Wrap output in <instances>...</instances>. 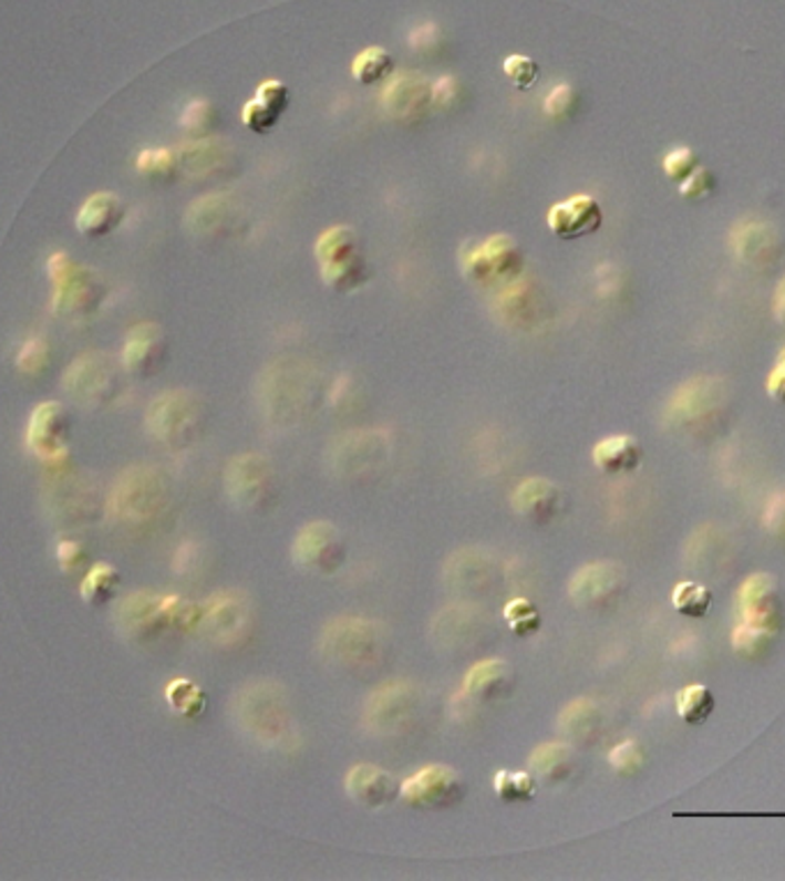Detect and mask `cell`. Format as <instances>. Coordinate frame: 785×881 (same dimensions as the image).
I'll use <instances>...</instances> for the list:
<instances>
[{
	"instance_id": "cell-22",
	"label": "cell",
	"mask_w": 785,
	"mask_h": 881,
	"mask_svg": "<svg viewBox=\"0 0 785 881\" xmlns=\"http://www.w3.org/2000/svg\"><path fill=\"white\" fill-rule=\"evenodd\" d=\"M249 624V608L242 594L219 592L203 605L200 626L219 642H236Z\"/></svg>"
},
{
	"instance_id": "cell-49",
	"label": "cell",
	"mask_w": 785,
	"mask_h": 881,
	"mask_svg": "<svg viewBox=\"0 0 785 881\" xmlns=\"http://www.w3.org/2000/svg\"><path fill=\"white\" fill-rule=\"evenodd\" d=\"M55 560H58V564H61L63 571H68V573L76 571L85 560L83 546L76 541H61L55 548Z\"/></svg>"
},
{
	"instance_id": "cell-47",
	"label": "cell",
	"mask_w": 785,
	"mask_h": 881,
	"mask_svg": "<svg viewBox=\"0 0 785 881\" xmlns=\"http://www.w3.org/2000/svg\"><path fill=\"white\" fill-rule=\"evenodd\" d=\"M178 166V157L168 148H145L136 157V168L145 175H166Z\"/></svg>"
},
{
	"instance_id": "cell-32",
	"label": "cell",
	"mask_w": 785,
	"mask_h": 881,
	"mask_svg": "<svg viewBox=\"0 0 785 881\" xmlns=\"http://www.w3.org/2000/svg\"><path fill=\"white\" fill-rule=\"evenodd\" d=\"M530 774L546 785L567 782L576 774V757L571 746L565 742H548L537 746L530 755Z\"/></svg>"
},
{
	"instance_id": "cell-16",
	"label": "cell",
	"mask_w": 785,
	"mask_h": 881,
	"mask_svg": "<svg viewBox=\"0 0 785 881\" xmlns=\"http://www.w3.org/2000/svg\"><path fill=\"white\" fill-rule=\"evenodd\" d=\"M240 718L258 739H279L286 732V699L275 684H256L240 699Z\"/></svg>"
},
{
	"instance_id": "cell-44",
	"label": "cell",
	"mask_w": 785,
	"mask_h": 881,
	"mask_svg": "<svg viewBox=\"0 0 785 881\" xmlns=\"http://www.w3.org/2000/svg\"><path fill=\"white\" fill-rule=\"evenodd\" d=\"M698 166H701V157H698L691 148H686V145H680V148L671 151L663 157L665 178L675 185H682Z\"/></svg>"
},
{
	"instance_id": "cell-23",
	"label": "cell",
	"mask_w": 785,
	"mask_h": 881,
	"mask_svg": "<svg viewBox=\"0 0 785 881\" xmlns=\"http://www.w3.org/2000/svg\"><path fill=\"white\" fill-rule=\"evenodd\" d=\"M512 507L518 516L535 525H548L562 509V490L550 479L530 477L512 493Z\"/></svg>"
},
{
	"instance_id": "cell-30",
	"label": "cell",
	"mask_w": 785,
	"mask_h": 881,
	"mask_svg": "<svg viewBox=\"0 0 785 881\" xmlns=\"http://www.w3.org/2000/svg\"><path fill=\"white\" fill-rule=\"evenodd\" d=\"M592 460L603 475H629L643 463V449L631 435H610L599 439Z\"/></svg>"
},
{
	"instance_id": "cell-45",
	"label": "cell",
	"mask_w": 785,
	"mask_h": 881,
	"mask_svg": "<svg viewBox=\"0 0 785 881\" xmlns=\"http://www.w3.org/2000/svg\"><path fill=\"white\" fill-rule=\"evenodd\" d=\"M769 638L772 635H767V633H763V631H758V629H753V626H748V624H740L735 631H733V635H731V640H733V650L740 654V656H744V659H761L765 652H767V642H769Z\"/></svg>"
},
{
	"instance_id": "cell-40",
	"label": "cell",
	"mask_w": 785,
	"mask_h": 881,
	"mask_svg": "<svg viewBox=\"0 0 785 881\" xmlns=\"http://www.w3.org/2000/svg\"><path fill=\"white\" fill-rule=\"evenodd\" d=\"M503 616L507 620L509 629L516 635H523V638L533 635V633H537L541 629V614L535 608V603H530L528 599H512L505 605Z\"/></svg>"
},
{
	"instance_id": "cell-5",
	"label": "cell",
	"mask_w": 785,
	"mask_h": 881,
	"mask_svg": "<svg viewBox=\"0 0 785 881\" xmlns=\"http://www.w3.org/2000/svg\"><path fill=\"white\" fill-rule=\"evenodd\" d=\"M316 260L323 281L339 290H355L366 279V262L353 228L332 226L316 242Z\"/></svg>"
},
{
	"instance_id": "cell-28",
	"label": "cell",
	"mask_w": 785,
	"mask_h": 881,
	"mask_svg": "<svg viewBox=\"0 0 785 881\" xmlns=\"http://www.w3.org/2000/svg\"><path fill=\"white\" fill-rule=\"evenodd\" d=\"M125 215L123 200L113 191H97L83 200L76 213V228L85 238H102L121 226Z\"/></svg>"
},
{
	"instance_id": "cell-21",
	"label": "cell",
	"mask_w": 785,
	"mask_h": 881,
	"mask_svg": "<svg viewBox=\"0 0 785 881\" xmlns=\"http://www.w3.org/2000/svg\"><path fill=\"white\" fill-rule=\"evenodd\" d=\"M166 357V336L164 330L155 322H141L134 325L123 345V366L138 375V377H151L155 375Z\"/></svg>"
},
{
	"instance_id": "cell-43",
	"label": "cell",
	"mask_w": 785,
	"mask_h": 881,
	"mask_svg": "<svg viewBox=\"0 0 785 881\" xmlns=\"http://www.w3.org/2000/svg\"><path fill=\"white\" fill-rule=\"evenodd\" d=\"M503 72L518 87V91H530V87L539 79V65L533 61V58L520 55V53H512L505 58Z\"/></svg>"
},
{
	"instance_id": "cell-2",
	"label": "cell",
	"mask_w": 785,
	"mask_h": 881,
	"mask_svg": "<svg viewBox=\"0 0 785 881\" xmlns=\"http://www.w3.org/2000/svg\"><path fill=\"white\" fill-rule=\"evenodd\" d=\"M203 608L180 597H159L153 592H134L121 601L115 622L125 635L148 640L171 626L196 629L200 626Z\"/></svg>"
},
{
	"instance_id": "cell-12",
	"label": "cell",
	"mask_w": 785,
	"mask_h": 881,
	"mask_svg": "<svg viewBox=\"0 0 785 881\" xmlns=\"http://www.w3.org/2000/svg\"><path fill=\"white\" fill-rule=\"evenodd\" d=\"M226 493L233 502L247 509L266 507L275 493V475L268 458L258 454L233 458L226 467Z\"/></svg>"
},
{
	"instance_id": "cell-46",
	"label": "cell",
	"mask_w": 785,
	"mask_h": 881,
	"mask_svg": "<svg viewBox=\"0 0 785 881\" xmlns=\"http://www.w3.org/2000/svg\"><path fill=\"white\" fill-rule=\"evenodd\" d=\"M678 191L684 200H705L716 191V178L710 168L698 166L689 178L678 185Z\"/></svg>"
},
{
	"instance_id": "cell-41",
	"label": "cell",
	"mask_w": 785,
	"mask_h": 881,
	"mask_svg": "<svg viewBox=\"0 0 785 881\" xmlns=\"http://www.w3.org/2000/svg\"><path fill=\"white\" fill-rule=\"evenodd\" d=\"M608 761L620 776H636L645 765V750L636 739H627L608 753Z\"/></svg>"
},
{
	"instance_id": "cell-9",
	"label": "cell",
	"mask_w": 785,
	"mask_h": 881,
	"mask_svg": "<svg viewBox=\"0 0 785 881\" xmlns=\"http://www.w3.org/2000/svg\"><path fill=\"white\" fill-rule=\"evenodd\" d=\"M405 804L420 810H450L465 797L463 778L445 765H428L401 782Z\"/></svg>"
},
{
	"instance_id": "cell-17",
	"label": "cell",
	"mask_w": 785,
	"mask_h": 881,
	"mask_svg": "<svg viewBox=\"0 0 785 881\" xmlns=\"http://www.w3.org/2000/svg\"><path fill=\"white\" fill-rule=\"evenodd\" d=\"M496 311L500 313L507 328L518 330V332H533L544 322V318L548 313V304H546L544 292L539 290V286L535 281L518 277L516 281L507 283L500 290Z\"/></svg>"
},
{
	"instance_id": "cell-11",
	"label": "cell",
	"mask_w": 785,
	"mask_h": 881,
	"mask_svg": "<svg viewBox=\"0 0 785 881\" xmlns=\"http://www.w3.org/2000/svg\"><path fill=\"white\" fill-rule=\"evenodd\" d=\"M70 433L68 410L55 401H44L28 419L25 443L44 463H65L70 456Z\"/></svg>"
},
{
	"instance_id": "cell-29",
	"label": "cell",
	"mask_w": 785,
	"mask_h": 881,
	"mask_svg": "<svg viewBox=\"0 0 785 881\" xmlns=\"http://www.w3.org/2000/svg\"><path fill=\"white\" fill-rule=\"evenodd\" d=\"M565 739L576 746H592L603 729V714L590 697H576L558 716Z\"/></svg>"
},
{
	"instance_id": "cell-15",
	"label": "cell",
	"mask_w": 785,
	"mask_h": 881,
	"mask_svg": "<svg viewBox=\"0 0 785 881\" xmlns=\"http://www.w3.org/2000/svg\"><path fill=\"white\" fill-rule=\"evenodd\" d=\"M624 590V571L613 562H592L578 569L569 582V597L576 605L601 610L618 603Z\"/></svg>"
},
{
	"instance_id": "cell-25",
	"label": "cell",
	"mask_w": 785,
	"mask_h": 881,
	"mask_svg": "<svg viewBox=\"0 0 785 881\" xmlns=\"http://www.w3.org/2000/svg\"><path fill=\"white\" fill-rule=\"evenodd\" d=\"M348 797L364 808L378 810L390 806L401 795V782L375 765H358L345 776Z\"/></svg>"
},
{
	"instance_id": "cell-7",
	"label": "cell",
	"mask_w": 785,
	"mask_h": 881,
	"mask_svg": "<svg viewBox=\"0 0 785 881\" xmlns=\"http://www.w3.org/2000/svg\"><path fill=\"white\" fill-rule=\"evenodd\" d=\"M321 650L345 667H371L381 661L383 640L375 624L358 616H341L323 629Z\"/></svg>"
},
{
	"instance_id": "cell-4",
	"label": "cell",
	"mask_w": 785,
	"mask_h": 881,
	"mask_svg": "<svg viewBox=\"0 0 785 881\" xmlns=\"http://www.w3.org/2000/svg\"><path fill=\"white\" fill-rule=\"evenodd\" d=\"M203 426V403L187 390H171L159 394L145 413V428L168 449H185L194 445Z\"/></svg>"
},
{
	"instance_id": "cell-35",
	"label": "cell",
	"mask_w": 785,
	"mask_h": 881,
	"mask_svg": "<svg viewBox=\"0 0 785 881\" xmlns=\"http://www.w3.org/2000/svg\"><path fill=\"white\" fill-rule=\"evenodd\" d=\"M121 573L106 562H97L81 580V599L89 605H104L118 592Z\"/></svg>"
},
{
	"instance_id": "cell-13",
	"label": "cell",
	"mask_w": 785,
	"mask_h": 881,
	"mask_svg": "<svg viewBox=\"0 0 785 881\" xmlns=\"http://www.w3.org/2000/svg\"><path fill=\"white\" fill-rule=\"evenodd\" d=\"M417 688L405 680H392L378 686L366 704V723L373 732L392 734L403 729L417 714Z\"/></svg>"
},
{
	"instance_id": "cell-36",
	"label": "cell",
	"mask_w": 785,
	"mask_h": 881,
	"mask_svg": "<svg viewBox=\"0 0 785 881\" xmlns=\"http://www.w3.org/2000/svg\"><path fill=\"white\" fill-rule=\"evenodd\" d=\"M351 70L355 81L362 85H373L394 74V61L383 46H369L355 55Z\"/></svg>"
},
{
	"instance_id": "cell-39",
	"label": "cell",
	"mask_w": 785,
	"mask_h": 881,
	"mask_svg": "<svg viewBox=\"0 0 785 881\" xmlns=\"http://www.w3.org/2000/svg\"><path fill=\"white\" fill-rule=\"evenodd\" d=\"M493 789H496V797L505 804H523L537 795V778L528 771L503 769L493 778Z\"/></svg>"
},
{
	"instance_id": "cell-1",
	"label": "cell",
	"mask_w": 785,
	"mask_h": 881,
	"mask_svg": "<svg viewBox=\"0 0 785 881\" xmlns=\"http://www.w3.org/2000/svg\"><path fill=\"white\" fill-rule=\"evenodd\" d=\"M168 505V486L159 469L151 465H132L115 479L106 511L113 520L132 527L155 522Z\"/></svg>"
},
{
	"instance_id": "cell-26",
	"label": "cell",
	"mask_w": 785,
	"mask_h": 881,
	"mask_svg": "<svg viewBox=\"0 0 785 881\" xmlns=\"http://www.w3.org/2000/svg\"><path fill=\"white\" fill-rule=\"evenodd\" d=\"M178 166L196 180L215 178L219 173H226L233 164V151L226 141L219 138H198L192 143L180 145L176 151Z\"/></svg>"
},
{
	"instance_id": "cell-38",
	"label": "cell",
	"mask_w": 785,
	"mask_h": 881,
	"mask_svg": "<svg viewBox=\"0 0 785 881\" xmlns=\"http://www.w3.org/2000/svg\"><path fill=\"white\" fill-rule=\"evenodd\" d=\"M166 702L168 707L185 716V718H198L203 712H206V693H203L200 686H196L192 680H173L166 686Z\"/></svg>"
},
{
	"instance_id": "cell-14",
	"label": "cell",
	"mask_w": 785,
	"mask_h": 881,
	"mask_svg": "<svg viewBox=\"0 0 785 881\" xmlns=\"http://www.w3.org/2000/svg\"><path fill=\"white\" fill-rule=\"evenodd\" d=\"M296 562L316 573H334L341 569L345 546L332 522L316 520L304 525L293 543Z\"/></svg>"
},
{
	"instance_id": "cell-19",
	"label": "cell",
	"mask_w": 785,
	"mask_h": 881,
	"mask_svg": "<svg viewBox=\"0 0 785 881\" xmlns=\"http://www.w3.org/2000/svg\"><path fill=\"white\" fill-rule=\"evenodd\" d=\"M548 228L560 240H580L592 235L603 224V210L595 196L578 194L556 203L548 210Z\"/></svg>"
},
{
	"instance_id": "cell-18",
	"label": "cell",
	"mask_w": 785,
	"mask_h": 881,
	"mask_svg": "<svg viewBox=\"0 0 785 881\" xmlns=\"http://www.w3.org/2000/svg\"><path fill=\"white\" fill-rule=\"evenodd\" d=\"M731 247L740 262L748 268L776 266L783 245L776 230L763 219H742L731 230Z\"/></svg>"
},
{
	"instance_id": "cell-42",
	"label": "cell",
	"mask_w": 785,
	"mask_h": 881,
	"mask_svg": "<svg viewBox=\"0 0 785 881\" xmlns=\"http://www.w3.org/2000/svg\"><path fill=\"white\" fill-rule=\"evenodd\" d=\"M49 360H51L49 343L42 336H33L21 345L17 355V369L25 375H40L49 366Z\"/></svg>"
},
{
	"instance_id": "cell-8",
	"label": "cell",
	"mask_w": 785,
	"mask_h": 881,
	"mask_svg": "<svg viewBox=\"0 0 785 881\" xmlns=\"http://www.w3.org/2000/svg\"><path fill=\"white\" fill-rule=\"evenodd\" d=\"M523 268H526V258L509 235H490L463 253L465 274L484 286H507L523 277Z\"/></svg>"
},
{
	"instance_id": "cell-52",
	"label": "cell",
	"mask_w": 785,
	"mask_h": 881,
	"mask_svg": "<svg viewBox=\"0 0 785 881\" xmlns=\"http://www.w3.org/2000/svg\"><path fill=\"white\" fill-rule=\"evenodd\" d=\"M458 93L456 81L452 76H443L433 83V106H450Z\"/></svg>"
},
{
	"instance_id": "cell-50",
	"label": "cell",
	"mask_w": 785,
	"mask_h": 881,
	"mask_svg": "<svg viewBox=\"0 0 785 881\" xmlns=\"http://www.w3.org/2000/svg\"><path fill=\"white\" fill-rule=\"evenodd\" d=\"M210 115H213V106L208 102H192L183 113V125L189 132L206 129L210 123Z\"/></svg>"
},
{
	"instance_id": "cell-33",
	"label": "cell",
	"mask_w": 785,
	"mask_h": 881,
	"mask_svg": "<svg viewBox=\"0 0 785 881\" xmlns=\"http://www.w3.org/2000/svg\"><path fill=\"white\" fill-rule=\"evenodd\" d=\"M719 385L710 377H695L691 383L682 385L671 401V415L680 422H693L707 415L716 405Z\"/></svg>"
},
{
	"instance_id": "cell-27",
	"label": "cell",
	"mask_w": 785,
	"mask_h": 881,
	"mask_svg": "<svg viewBox=\"0 0 785 881\" xmlns=\"http://www.w3.org/2000/svg\"><path fill=\"white\" fill-rule=\"evenodd\" d=\"M288 85L266 81L256 87V97L242 106V123L256 134H270L288 108Z\"/></svg>"
},
{
	"instance_id": "cell-24",
	"label": "cell",
	"mask_w": 785,
	"mask_h": 881,
	"mask_svg": "<svg viewBox=\"0 0 785 881\" xmlns=\"http://www.w3.org/2000/svg\"><path fill=\"white\" fill-rule=\"evenodd\" d=\"M238 203L230 194H206L196 198L185 215V224L196 238H215L228 232L233 224H238Z\"/></svg>"
},
{
	"instance_id": "cell-20",
	"label": "cell",
	"mask_w": 785,
	"mask_h": 881,
	"mask_svg": "<svg viewBox=\"0 0 785 881\" xmlns=\"http://www.w3.org/2000/svg\"><path fill=\"white\" fill-rule=\"evenodd\" d=\"M433 106V83L422 74H396L383 91V108L396 121H417Z\"/></svg>"
},
{
	"instance_id": "cell-37",
	"label": "cell",
	"mask_w": 785,
	"mask_h": 881,
	"mask_svg": "<svg viewBox=\"0 0 785 881\" xmlns=\"http://www.w3.org/2000/svg\"><path fill=\"white\" fill-rule=\"evenodd\" d=\"M712 603H714V597L705 584L693 582V580H684V582L675 584L673 608L680 614L691 616V620H703V616L710 614Z\"/></svg>"
},
{
	"instance_id": "cell-6",
	"label": "cell",
	"mask_w": 785,
	"mask_h": 881,
	"mask_svg": "<svg viewBox=\"0 0 785 881\" xmlns=\"http://www.w3.org/2000/svg\"><path fill=\"white\" fill-rule=\"evenodd\" d=\"M63 387L68 396L83 407L111 405L121 394L118 364L104 352H85L68 366Z\"/></svg>"
},
{
	"instance_id": "cell-34",
	"label": "cell",
	"mask_w": 785,
	"mask_h": 881,
	"mask_svg": "<svg viewBox=\"0 0 785 881\" xmlns=\"http://www.w3.org/2000/svg\"><path fill=\"white\" fill-rule=\"evenodd\" d=\"M675 709L686 725H703L716 709V697L705 684H689L678 693Z\"/></svg>"
},
{
	"instance_id": "cell-48",
	"label": "cell",
	"mask_w": 785,
	"mask_h": 881,
	"mask_svg": "<svg viewBox=\"0 0 785 881\" xmlns=\"http://www.w3.org/2000/svg\"><path fill=\"white\" fill-rule=\"evenodd\" d=\"M576 104V93L571 85H556L554 91L548 93V97L544 100V111L550 117H565Z\"/></svg>"
},
{
	"instance_id": "cell-10",
	"label": "cell",
	"mask_w": 785,
	"mask_h": 881,
	"mask_svg": "<svg viewBox=\"0 0 785 881\" xmlns=\"http://www.w3.org/2000/svg\"><path fill=\"white\" fill-rule=\"evenodd\" d=\"M737 605L744 624L767 635L781 633L785 624V612L774 576L765 571L748 576L737 592Z\"/></svg>"
},
{
	"instance_id": "cell-51",
	"label": "cell",
	"mask_w": 785,
	"mask_h": 881,
	"mask_svg": "<svg viewBox=\"0 0 785 881\" xmlns=\"http://www.w3.org/2000/svg\"><path fill=\"white\" fill-rule=\"evenodd\" d=\"M767 394L774 401L785 403V348L781 350V355L776 357V362L767 375Z\"/></svg>"
},
{
	"instance_id": "cell-31",
	"label": "cell",
	"mask_w": 785,
	"mask_h": 881,
	"mask_svg": "<svg viewBox=\"0 0 785 881\" xmlns=\"http://www.w3.org/2000/svg\"><path fill=\"white\" fill-rule=\"evenodd\" d=\"M512 686V670L500 659H486L477 661L468 672H465L463 688L471 697L479 702H493L507 695Z\"/></svg>"
},
{
	"instance_id": "cell-3",
	"label": "cell",
	"mask_w": 785,
	"mask_h": 881,
	"mask_svg": "<svg viewBox=\"0 0 785 881\" xmlns=\"http://www.w3.org/2000/svg\"><path fill=\"white\" fill-rule=\"evenodd\" d=\"M51 281V309L72 318H89L100 311L109 290L91 268L79 266L68 253H51L47 262Z\"/></svg>"
},
{
	"instance_id": "cell-53",
	"label": "cell",
	"mask_w": 785,
	"mask_h": 881,
	"mask_svg": "<svg viewBox=\"0 0 785 881\" xmlns=\"http://www.w3.org/2000/svg\"><path fill=\"white\" fill-rule=\"evenodd\" d=\"M774 315L785 328V277L781 279V283L776 286V296H774Z\"/></svg>"
}]
</instances>
